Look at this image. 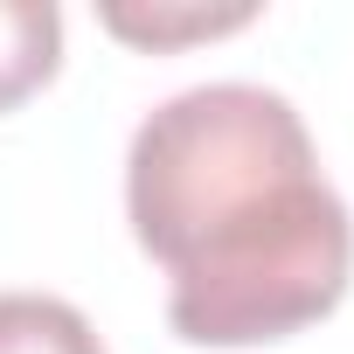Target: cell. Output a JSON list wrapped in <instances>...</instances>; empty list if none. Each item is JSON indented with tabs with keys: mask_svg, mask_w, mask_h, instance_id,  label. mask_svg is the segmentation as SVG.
<instances>
[{
	"mask_svg": "<svg viewBox=\"0 0 354 354\" xmlns=\"http://www.w3.org/2000/svg\"><path fill=\"white\" fill-rule=\"evenodd\" d=\"M97 21L118 35V42H139V49H188V42H216V35H236L257 21V8H97Z\"/></svg>",
	"mask_w": 354,
	"mask_h": 354,
	"instance_id": "4",
	"label": "cell"
},
{
	"mask_svg": "<svg viewBox=\"0 0 354 354\" xmlns=\"http://www.w3.org/2000/svg\"><path fill=\"white\" fill-rule=\"evenodd\" d=\"M0 354H104V340L70 299L0 292Z\"/></svg>",
	"mask_w": 354,
	"mask_h": 354,
	"instance_id": "3",
	"label": "cell"
},
{
	"mask_svg": "<svg viewBox=\"0 0 354 354\" xmlns=\"http://www.w3.org/2000/svg\"><path fill=\"white\" fill-rule=\"evenodd\" d=\"M63 63V8L49 0H0V111L35 97Z\"/></svg>",
	"mask_w": 354,
	"mask_h": 354,
	"instance_id": "2",
	"label": "cell"
},
{
	"mask_svg": "<svg viewBox=\"0 0 354 354\" xmlns=\"http://www.w3.org/2000/svg\"><path fill=\"white\" fill-rule=\"evenodd\" d=\"M125 216L167 271V319L195 347H264L319 326L354 278V216L319 174L292 97L195 84L139 118Z\"/></svg>",
	"mask_w": 354,
	"mask_h": 354,
	"instance_id": "1",
	"label": "cell"
}]
</instances>
